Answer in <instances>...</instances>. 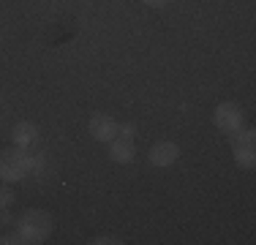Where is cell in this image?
Returning <instances> with one entry per match:
<instances>
[{
  "label": "cell",
  "mask_w": 256,
  "mask_h": 245,
  "mask_svg": "<svg viewBox=\"0 0 256 245\" xmlns=\"http://www.w3.org/2000/svg\"><path fill=\"white\" fill-rule=\"evenodd\" d=\"M0 224H3V226H11V224H14V216H11L8 210H0Z\"/></svg>",
  "instance_id": "13"
},
{
  "label": "cell",
  "mask_w": 256,
  "mask_h": 245,
  "mask_svg": "<svg viewBox=\"0 0 256 245\" xmlns=\"http://www.w3.org/2000/svg\"><path fill=\"white\" fill-rule=\"evenodd\" d=\"M14 202H16V194H14V188H11V182L0 180V210H8Z\"/></svg>",
  "instance_id": "9"
},
{
  "label": "cell",
  "mask_w": 256,
  "mask_h": 245,
  "mask_svg": "<svg viewBox=\"0 0 256 245\" xmlns=\"http://www.w3.org/2000/svg\"><path fill=\"white\" fill-rule=\"evenodd\" d=\"M0 245H25V242H22L20 232H8V234H0Z\"/></svg>",
  "instance_id": "10"
},
{
  "label": "cell",
  "mask_w": 256,
  "mask_h": 245,
  "mask_svg": "<svg viewBox=\"0 0 256 245\" xmlns=\"http://www.w3.org/2000/svg\"><path fill=\"white\" fill-rule=\"evenodd\" d=\"M93 245H123V240H118V237H96Z\"/></svg>",
  "instance_id": "12"
},
{
  "label": "cell",
  "mask_w": 256,
  "mask_h": 245,
  "mask_svg": "<svg viewBox=\"0 0 256 245\" xmlns=\"http://www.w3.org/2000/svg\"><path fill=\"white\" fill-rule=\"evenodd\" d=\"M134 134H136V126H134V122H123V126H118V136L134 139Z\"/></svg>",
  "instance_id": "11"
},
{
  "label": "cell",
  "mask_w": 256,
  "mask_h": 245,
  "mask_svg": "<svg viewBox=\"0 0 256 245\" xmlns=\"http://www.w3.org/2000/svg\"><path fill=\"white\" fill-rule=\"evenodd\" d=\"M180 158V147L178 142H156L153 147H150L148 152V161L153 164V166H172L174 161Z\"/></svg>",
  "instance_id": "6"
},
{
  "label": "cell",
  "mask_w": 256,
  "mask_h": 245,
  "mask_svg": "<svg viewBox=\"0 0 256 245\" xmlns=\"http://www.w3.org/2000/svg\"><path fill=\"white\" fill-rule=\"evenodd\" d=\"M134 156H136V147H134V139L126 136H114L109 142V161L114 164H131Z\"/></svg>",
  "instance_id": "8"
},
{
  "label": "cell",
  "mask_w": 256,
  "mask_h": 245,
  "mask_svg": "<svg viewBox=\"0 0 256 245\" xmlns=\"http://www.w3.org/2000/svg\"><path fill=\"white\" fill-rule=\"evenodd\" d=\"M232 142V156L240 169H254L256 166V134L254 128H237L234 134H229Z\"/></svg>",
  "instance_id": "2"
},
{
  "label": "cell",
  "mask_w": 256,
  "mask_h": 245,
  "mask_svg": "<svg viewBox=\"0 0 256 245\" xmlns=\"http://www.w3.org/2000/svg\"><path fill=\"white\" fill-rule=\"evenodd\" d=\"M144 6H153V8H161V6H166V0H142Z\"/></svg>",
  "instance_id": "14"
},
{
  "label": "cell",
  "mask_w": 256,
  "mask_h": 245,
  "mask_svg": "<svg viewBox=\"0 0 256 245\" xmlns=\"http://www.w3.org/2000/svg\"><path fill=\"white\" fill-rule=\"evenodd\" d=\"M212 126L221 134H234L237 128H242V109L240 104L234 101H221L216 109H212Z\"/></svg>",
  "instance_id": "4"
},
{
  "label": "cell",
  "mask_w": 256,
  "mask_h": 245,
  "mask_svg": "<svg viewBox=\"0 0 256 245\" xmlns=\"http://www.w3.org/2000/svg\"><path fill=\"white\" fill-rule=\"evenodd\" d=\"M22 177H28V150H20V147L0 150V180L16 182Z\"/></svg>",
  "instance_id": "3"
},
{
  "label": "cell",
  "mask_w": 256,
  "mask_h": 245,
  "mask_svg": "<svg viewBox=\"0 0 256 245\" xmlns=\"http://www.w3.org/2000/svg\"><path fill=\"white\" fill-rule=\"evenodd\" d=\"M16 232L22 234L25 245H41L52 234V216L46 210H41V207H28L16 218Z\"/></svg>",
  "instance_id": "1"
},
{
  "label": "cell",
  "mask_w": 256,
  "mask_h": 245,
  "mask_svg": "<svg viewBox=\"0 0 256 245\" xmlns=\"http://www.w3.org/2000/svg\"><path fill=\"white\" fill-rule=\"evenodd\" d=\"M88 131H90V136H93L96 142H106L109 144L114 136H118V120L109 118V114H104V112H98V114L90 118Z\"/></svg>",
  "instance_id": "5"
},
{
  "label": "cell",
  "mask_w": 256,
  "mask_h": 245,
  "mask_svg": "<svg viewBox=\"0 0 256 245\" xmlns=\"http://www.w3.org/2000/svg\"><path fill=\"white\" fill-rule=\"evenodd\" d=\"M11 139H14V147H20V150H33V147L38 144V128H36L33 122L22 120L11 128Z\"/></svg>",
  "instance_id": "7"
}]
</instances>
